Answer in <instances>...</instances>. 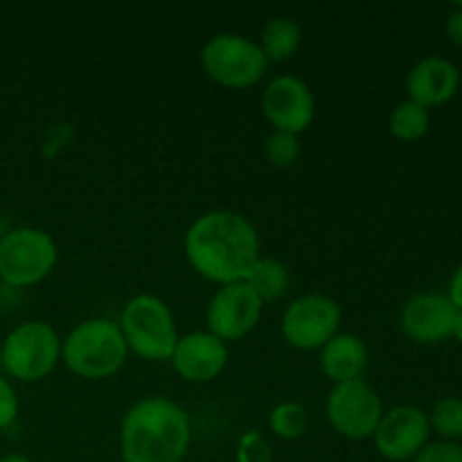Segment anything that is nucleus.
Here are the masks:
<instances>
[{
    "label": "nucleus",
    "instance_id": "6ab92c4d",
    "mask_svg": "<svg viewBox=\"0 0 462 462\" xmlns=\"http://www.w3.org/2000/svg\"><path fill=\"white\" fill-rule=\"evenodd\" d=\"M388 126H391V134L397 140H402V143H415V140L424 138L429 134L431 116H429V108L406 99V102L397 104L395 111L391 113Z\"/></svg>",
    "mask_w": 462,
    "mask_h": 462
},
{
    "label": "nucleus",
    "instance_id": "c85d7f7f",
    "mask_svg": "<svg viewBox=\"0 0 462 462\" xmlns=\"http://www.w3.org/2000/svg\"><path fill=\"white\" fill-rule=\"evenodd\" d=\"M0 462H32V460L23 454H7L0 458Z\"/></svg>",
    "mask_w": 462,
    "mask_h": 462
},
{
    "label": "nucleus",
    "instance_id": "393cba45",
    "mask_svg": "<svg viewBox=\"0 0 462 462\" xmlns=\"http://www.w3.org/2000/svg\"><path fill=\"white\" fill-rule=\"evenodd\" d=\"M18 418V397L12 383L0 377V431L12 427Z\"/></svg>",
    "mask_w": 462,
    "mask_h": 462
},
{
    "label": "nucleus",
    "instance_id": "f3484780",
    "mask_svg": "<svg viewBox=\"0 0 462 462\" xmlns=\"http://www.w3.org/2000/svg\"><path fill=\"white\" fill-rule=\"evenodd\" d=\"M302 45V30L291 18H271L262 30L260 48L264 57L271 61H287L300 50Z\"/></svg>",
    "mask_w": 462,
    "mask_h": 462
},
{
    "label": "nucleus",
    "instance_id": "9d476101",
    "mask_svg": "<svg viewBox=\"0 0 462 462\" xmlns=\"http://www.w3.org/2000/svg\"><path fill=\"white\" fill-rule=\"evenodd\" d=\"M264 302L244 280L224 284L208 305V332L224 343L239 341L260 323Z\"/></svg>",
    "mask_w": 462,
    "mask_h": 462
},
{
    "label": "nucleus",
    "instance_id": "20e7f679",
    "mask_svg": "<svg viewBox=\"0 0 462 462\" xmlns=\"http://www.w3.org/2000/svg\"><path fill=\"white\" fill-rule=\"evenodd\" d=\"M122 337L131 352L147 361H170L179 332L170 307L156 296L140 293L122 310Z\"/></svg>",
    "mask_w": 462,
    "mask_h": 462
},
{
    "label": "nucleus",
    "instance_id": "cd10ccee",
    "mask_svg": "<svg viewBox=\"0 0 462 462\" xmlns=\"http://www.w3.org/2000/svg\"><path fill=\"white\" fill-rule=\"evenodd\" d=\"M451 337H456L462 343V307H456V316H454V332Z\"/></svg>",
    "mask_w": 462,
    "mask_h": 462
},
{
    "label": "nucleus",
    "instance_id": "a878e982",
    "mask_svg": "<svg viewBox=\"0 0 462 462\" xmlns=\"http://www.w3.org/2000/svg\"><path fill=\"white\" fill-rule=\"evenodd\" d=\"M447 36H449L456 48H462V7L454 9L447 16Z\"/></svg>",
    "mask_w": 462,
    "mask_h": 462
},
{
    "label": "nucleus",
    "instance_id": "9b49d317",
    "mask_svg": "<svg viewBox=\"0 0 462 462\" xmlns=\"http://www.w3.org/2000/svg\"><path fill=\"white\" fill-rule=\"evenodd\" d=\"M262 113L271 122L273 131L300 135L314 122V93L298 77H275L262 93Z\"/></svg>",
    "mask_w": 462,
    "mask_h": 462
},
{
    "label": "nucleus",
    "instance_id": "ddd939ff",
    "mask_svg": "<svg viewBox=\"0 0 462 462\" xmlns=\"http://www.w3.org/2000/svg\"><path fill=\"white\" fill-rule=\"evenodd\" d=\"M171 368L189 383H208L228 365V346L210 332H192L179 337L171 352Z\"/></svg>",
    "mask_w": 462,
    "mask_h": 462
},
{
    "label": "nucleus",
    "instance_id": "7ed1b4c3",
    "mask_svg": "<svg viewBox=\"0 0 462 462\" xmlns=\"http://www.w3.org/2000/svg\"><path fill=\"white\" fill-rule=\"evenodd\" d=\"M129 346L120 325L106 319H90L77 325L61 341V359L72 374L81 379H108L126 364Z\"/></svg>",
    "mask_w": 462,
    "mask_h": 462
},
{
    "label": "nucleus",
    "instance_id": "bb28decb",
    "mask_svg": "<svg viewBox=\"0 0 462 462\" xmlns=\"http://www.w3.org/2000/svg\"><path fill=\"white\" fill-rule=\"evenodd\" d=\"M449 300L454 302V307H462V264L456 269V273L451 275V282H449Z\"/></svg>",
    "mask_w": 462,
    "mask_h": 462
},
{
    "label": "nucleus",
    "instance_id": "c756f323",
    "mask_svg": "<svg viewBox=\"0 0 462 462\" xmlns=\"http://www.w3.org/2000/svg\"><path fill=\"white\" fill-rule=\"evenodd\" d=\"M0 370H3V355H0Z\"/></svg>",
    "mask_w": 462,
    "mask_h": 462
},
{
    "label": "nucleus",
    "instance_id": "a211bd4d",
    "mask_svg": "<svg viewBox=\"0 0 462 462\" xmlns=\"http://www.w3.org/2000/svg\"><path fill=\"white\" fill-rule=\"evenodd\" d=\"M244 282L257 293L262 302H271L278 300L289 291L291 278H289V269L282 262L273 260V257H257L251 269H248Z\"/></svg>",
    "mask_w": 462,
    "mask_h": 462
},
{
    "label": "nucleus",
    "instance_id": "6e6552de",
    "mask_svg": "<svg viewBox=\"0 0 462 462\" xmlns=\"http://www.w3.org/2000/svg\"><path fill=\"white\" fill-rule=\"evenodd\" d=\"M382 397L365 379L334 383L328 397V420L338 436L368 440L382 422Z\"/></svg>",
    "mask_w": 462,
    "mask_h": 462
},
{
    "label": "nucleus",
    "instance_id": "423d86ee",
    "mask_svg": "<svg viewBox=\"0 0 462 462\" xmlns=\"http://www.w3.org/2000/svg\"><path fill=\"white\" fill-rule=\"evenodd\" d=\"M3 370L18 382H41L61 359V338L52 325L27 320L7 334L0 346Z\"/></svg>",
    "mask_w": 462,
    "mask_h": 462
},
{
    "label": "nucleus",
    "instance_id": "f257e3e1",
    "mask_svg": "<svg viewBox=\"0 0 462 462\" xmlns=\"http://www.w3.org/2000/svg\"><path fill=\"white\" fill-rule=\"evenodd\" d=\"M185 257L201 278L224 287L246 278L253 262L260 257V237L239 212L212 210L188 228Z\"/></svg>",
    "mask_w": 462,
    "mask_h": 462
},
{
    "label": "nucleus",
    "instance_id": "4468645a",
    "mask_svg": "<svg viewBox=\"0 0 462 462\" xmlns=\"http://www.w3.org/2000/svg\"><path fill=\"white\" fill-rule=\"evenodd\" d=\"M456 307L445 293H420L411 298L402 310V332L415 343L433 346L442 343L454 332Z\"/></svg>",
    "mask_w": 462,
    "mask_h": 462
},
{
    "label": "nucleus",
    "instance_id": "2eb2a0df",
    "mask_svg": "<svg viewBox=\"0 0 462 462\" xmlns=\"http://www.w3.org/2000/svg\"><path fill=\"white\" fill-rule=\"evenodd\" d=\"M460 88V70L445 57H427L411 68L406 77V93L411 102L424 108L451 102Z\"/></svg>",
    "mask_w": 462,
    "mask_h": 462
},
{
    "label": "nucleus",
    "instance_id": "dca6fc26",
    "mask_svg": "<svg viewBox=\"0 0 462 462\" xmlns=\"http://www.w3.org/2000/svg\"><path fill=\"white\" fill-rule=\"evenodd\" d=\"M320 368L334 383L364 379L368 368V347L355 334L338 332L320 347Z\"/></svg>",
    "mask_w": 462,
    "mask_h": 462
},
{
    "label": "nucleus",
    "instance_id": "1a4fd4ad",
    "mask_svg": "<svg viewBox=\"0 0 462 462\" xmlns=\"http://www.w3.org/2000/svg\"><path fill=\"white\" fill-rule=\"evenodd\" d=\"M341 328V307L323 293H307L284 310L282 337L296 350H320Z\"/></svg>",
    "mask_w": 462,
    "mask_h": 462
},
{
    "label": "nucleus",
    "instance_id": "b1692460",
    "mask_svg": "<svg viewBox=\"0 0 462 462\" xmlns=\"http://www.w3.org/2000/svg\"><path fill=\"white\" fill-rule=\"evenodd\" d=\"M239 462H271V449L257 431L246 433L237 447Z\"/></svg>",
    "mask_w": 462,
    "mask_h": 462
},
{
    "label": "nucleus",
    "instance_id": "412c9836",
    "mask_svg": "<svg viewBox=\"0 0 462 462\" xmlns=\"http://www.w3.org/2000/svg\"><path fill=\"white\" fill-rule=\"evenodd\" d=\"M429 427L442 438V440L458 442L462 438V400L460 397H445L431 409Z\"/></svg>",
    "mask_w": 462,
    "mask_h": 462
},
{
    "label": "nucleus",
    "instance_id": "f03ea898",
    "mask_svg": "<svg viewBox=\"0 0 462 462\" xmlns=\"http://www.w3.org/2000/svg\"><path fill=\"white\" fill-rule=\"evenodd\" d=\"M189 442L188 411L167 397L135 402L122 420V462H183Z\"/></svg>",
    "mask_w": 462,
    "mask_h": 462
},
{
    "label": "nucleus",
    "instance_id": "39448f33",
    "mask_svg": "<svg viewBox=\"0 0 462 462\" xmlns=\"http://www.w3.org/2000/svg\"><path fill=\"white\" fill-rule=\"evenodd\" d=\"M57 244L45 230L23 226L0 237V282L7 287H34L52 273Z\"/></svg>",
    "mask_w": 462,
    "mask_h": 462
},
{
    "label": "nucleus",
    "instance_id": "5701e85b",
    "mask_svg": "<svg viewBox=\"0 0 462 462\" xmlns=\"http://www.w3.org/2000/svg\"><path fill=\"white\" fill-rule=\"evenodd\" d=\"M415 462H462V445L458 442L440 440L429 442L413 458Z\"/></svg>",
    "mask_w": 462,
    "mask_h": 462
},
{
    "label": "nucleus",
    "instance_id": "f8f14e48",
    "mask_svg": "<svg viewBox=\"0 0 462 462\" xmlns=\"http://www.w3.org/2000/svg\"><path fill=\"white\" fill-rule=\"evenodd\" d=\"M429 418L418 406H395L383 411L374 431V447L391 462L413 460L429 445Z\"/></svg>",
    "mask_w": 462,
    "mask_h": 462
},
{
    "label": "nucleus",
    "instance_id": "aec40b11",
    "mask_svg": "<svg viewBox=\"0 0 462 462\" xmlns=\"http://www.w3.org/2000/svg\"><path fill=\"white\" fill-rule=\"evenodd\" d=\"M269 427L282 440H298L307 433L310 415H307L305 406L298 404V402H282L271 411Z\"/></svg>",
    "mask_w": 462,
    "mask_h": 462
},
{
    "label": "nucleus",
    "instance_id": "7c9ffc66",
    "mask_svg": "<svg viewBox=\"0 0 462 462\" xmlns=\"http://www.w3.org/2000/svg\"><path fill=\"white\" fill-rule=\"evenodd\" d=\"M0 237H3V235H0Z\"/></svg>",
    "mask_w": 462,
    "mask_h": 462
},
{
    "label": "nucleus",
    "instance_id": "0eeeda50",
    "mask_svg": "<svg viewBox=\"0 0 462 462\" xmlns=\"http://www.w3.org/2000/svg\"><path fill=\"white\" fill-rule=\"evenodd\" d=\"M201 66L212 81L226 88H251L264 79L269 59L260 43L242 34H217L203 45Z\"/></svg>",
    "mask_w": 462,
    "mask_h": 462
},
{
    "label": "nucleus",
    "instance_id": "4be33fe9",
    "mask_svg": "<svg viewBox=\"0 0 462 462\" xmlns=\"http://www.w3.org/2000/svg\"><path fill=\"white\" fill-rule=\"evenodd\" d=\"M300 140L296 134H284V131H273L264 143V156L278 170H287L300 158Z\"/></svg>",
    "mask_w": 462,
    "mask_h": 462
}]
</instances>
